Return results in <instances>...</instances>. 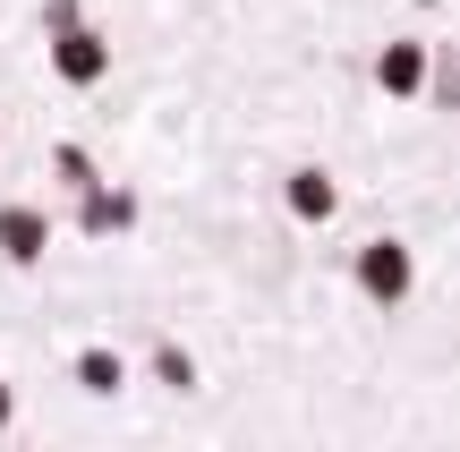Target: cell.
<instances>
[{
    "instance_id": "obj_1",
    "label": "cell",
    "mask_w": 460,
    "mask_h": 452,
    "mask_svg": "<svg viewBox=\"0 0 460 452\" xmlns=\"http://www.w3.org/2000/svg\"><path fill=\"white\" fill-rule=\"evenodd\" d=\"M111 60H119V51H111V34H102V26H85V17H77V26H51V77H60V85H77V94H85V85L111 77Z\"/></svg>"
},
{
    "instance_id": "obj_2",
    "label": "cell",
    "mask_w": 460,
    "mask_h": 452,
    "mask_svg": "<svg viewBox=\"0 0 460 452\" xmlns=\"http://www.w3.org/2000/svg\"><path fill=\"white\" fill-rule=\"evenodd\" d=\"M349 273H358V299H376V307H401L418 290V256L401 248V239H367Z\"/></svg>"
},
{
    "instance_id": "obj_3",
    "label": "cell",
    "mask_w": 460,
    "mask_h": 452,
    "mask_svg": "<svg viewBox=\"0 0 460 452\" xmlns=\"http://www.w3.org/2000/svg\"><path fill=\"white\" fill-rule=\"evenodd\" d=\"M137 231V197L119 180H85L77 188V239H128Z\"/></svg>"
},
{
    "instance_id": "obj_4",
    "label": "cell",
    "mask_w": 460,
    "mask_h": 452,
    "mask_svg": "<svg viewBox=\"0 0 460 452\" xmlns=\"http://www.w3.org/2000/svg\"><path fill=\"white\" fill-rule=\"evenodd\" d=\"M43 248H51V214L34 197H9L0 205V256L9 265H43Z\"/></svg>"
},
{
    "instance_id": "obj_5",
    "label": "cell",
    "mask_w": 460,
    "mask_h": 452,
    "mask_svg": "<svg viewBox=\"0 0 460 452\" xmlns=\"http://www.w3.org/2000/svg\"><path fill=\"white\" fill-rule=\"evenodd\" d=\"M281 205H290V222L324 231V222L341 214V188H332V171H324V163H298L290 180H281Z\"/></svg>"
},
{
    "instance_id": "obj_6",
    "label": "cell",
    "mask_w": 460,
    "mask_h": 452,
    "mask_svg": "<svg viewBox=\"0 0 460 452\" xmlns=\"http://www.w3.org/2000/svg\"><path fill=\"white\" fill-rule=\"evenodd\" d=\"M376 85H384L393 102H410L418 85H427V43H410V34H401V43H384V51H376Z\"/></svg>"
},
{
    "instance_id": "obj_7",
    "label": "cell",
    "mask_w": 460,
    "mask_h": 452,
    "mask_svg": "<svg viewBox=\"0 0 460 452\" xmlns=\"http://www.w3.org/2000/svg\"><path fill=\"white\" fill-rule=\"evenodd\" d=\"M68 376H77V393H94V402H102V393H119V385H128V359H119L111 341H85V350L68 359Z\"/></svg>"
},
{
    "instance_id": "obj_8",
    "label": "cell",
    "mask_w": 460,
    "mask_h": 452,
    "mask_svg": "<svg viewBox=\"0 0 460 452\" xmlns=\"http://www.w3.org/2000/svg\"><path fill=\"white\" fill-rule=\"evenodd\" d=\"M154 385H171V393H188V385H197V359H188L180 341H154Z\"/></svg>"
},
{
    "instance_id": "obj_9",
    "label": "cell",
    "mask_w": 460,
    "mask_h": 452,
    "mask_svg": "<svg viewBox=\"0 0 460 452\" xmlns=\"http://www.w3.org/2000/svg\"><path fill=\"white\" fill-rule=\"evenodd\" d=\"M51 171H60V188H68V197H77L85 180H102V171H94V154H85V146H51Z\"/></svg>"
},
{
    "instance_id": "obj_10",
    "label": "cell",
    "mask_w": 460,
    "mask_h": 452,
    "mask_svg": "<svg viewBox=\"0 0 460 452\" xmlns=\"http://www.w3.org/2000/svg\"><path fill=\"white\" fill-rule=\"evenodd\" d=\"M77 17H85V0H43V34L51 26H77Z\"/></svg>"
},
{
    "instance_id": "obj_11",
    "label": "cell",
    "mask_w": 460,
    "mask_h": 452,
    "mask_svg": "<svg viewBox=\"0 0 460 452\" xmlns=\"http://www.w3.org/2000/svg\"><path fill=\"white\" fill-rule=\"evenodd\" d=\"M17 427V393H9V376H0V436Z\"/></svg>"
}]
</instances>
